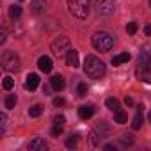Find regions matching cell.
<instances>
[{"label":"cell","mask_w":151,"mask_h":151,"mask_svg":"<svg viewBox=\"0 0 151 151\" xmlns=\"http://www.w3.org/2000/svg\"><path fill=\"white\" fill-rule=\"evenodd\" d=\"M84 69H86V73H87V77L93 78V80H100L101 77H105V73H107L105 62L100 60L96 55H87V57H86Z\"/></svg>","instance_id":"obj_1"},{"label":"cell","mask_w":151,"mask_h":151,"mask_svg":"<svg viewBox=\"0 0 151 151\" xmlns=\"http://www.w3.org/2000/svg\"><path fill=\"white\" fill-rule=\"evenodd\" d=\"M91 43H93L94 50H98V52H109L114 46V37L110 34H107V32H96L93 36Z\"/></svg>","instance_id":"obj_2"},{"label":"cell","mask_w":151,"mask_h":151,"mask_svg":"<svg viewBox=\"0 0 151 151\" xmlns=\"http://www.w3.org/2000/svg\"><path fill=\"white\" fill-rule=\"evenodd\" d=\"M89 6H91V0H69L68 7L71 11V14H75L77 18L84 20L89 14Z\"/></svg>","instance_id":"obj_3"},{"label":"cell","mask_w":151,"mask_h":151,"mask_svg":"<svg viewBox=\"0 0 151 151\" xmlns=\"http://www.w3.org/2000/svg\"><path fill=\"white\" fill-rule=\"evenodd\" d=\"M2 66H4V69H6V71L16 73V71H20L22 62H20V57H18L14 52L7 50V52H4V53H2Z\"/></svg>","instance_id":"obj_4"},{"label":"cell","mask_w":151,"mask_h":151,"mask_svg":"<svg viewBox=\"0 0 151 151\" xmlns=\"http://www.w3.org/2000/svg\"><path fill=\"white\" fill-rule=\"evenodd\" d=\"M52 52H53L55 57H62L64 53H68V52H69V37L60 36V37H57V39H53V43H52Z\"/></svg>","instance_id":"obj_5"},{"label":"cell","mask_w":151,"mask_h":151,"mask_svg":"<svg viewBox=\"0 0 151 151\" xmlns=\"http://www.w3.org/2000/svg\"><path fill=\"white\" fill-rule=\"evenodd\" d=\"M116 11L114 0H96V13L101 16H110Z\"/></svg>","instance_id":"obj_6"},{"label":"cell","mask_w":151,"mask_h":151,"mask_svg":"<svg viewBox=\"0 0 151 151\" xmlns=\"http://www.w3.org/2000/svg\"><path fill=\"white\" fill-rule=\"evenodd\" d=\"M151 66V46H146L139 53V68H149Z\"/></svg>","instance_id":"obj_7"},{"label":"cell","mask_w":151,"mask_h":151,"mask_svg":"<svg viewBox=\"0 0 151 151\" xmlns=\"http://www.w3.org/2000/svg\"><path fill=\"white\" fill-rule=\"evenodd\" d=\"M27 147H29L30 151H43V149L48 147V144H46V140H45L43 137H34V139L27 144Z\"/></svg>","instance_id":"obj_8"},{"label":"cell","mask_w":151,"mask_h":151,"mask_svg":"<svg viewBox=\"0 0 151 151\" xmlns=\"http://www.w3.org/2000/svg\"><path fill=\"white\" fill-rule=\"evenodd\" d=\"M39 75H36V73H30L29 77H27V82H25V89L27 91H36L37 87H39Z\"/></svg>","instance_id":"obj_9"},{"label":"cell","mask_w":151,"mask_h":151,"mask_svg":"<svg viewBox=\"0 0 151 151\" xmlns=\"http://www.w3.org/2000/svg\"><path fill=\"white\" fill-rule=\"evenodd\" d=\"M52 66H53V62H52V59H50L48 55L39 57V60H37V68H39L43 73H50V71H52Z\"/></svg>","instance_id":"obj_10"},{"label":"cell","mask_w":151,"mask_h":151,"mask_svg":"<svg viewBox=\"0 0 151 151\" xmlns=\"http://www.w3.org/2000/svg\"><path fill=\"white\" fill-rule=\"evenodd\" d=\"M66 64L71 66V68H78V66H80L78 52H77V50H69V52L66 53Z\"/></svg>","instance_id":"obj_11"},{"label":"cell","mask_w":151,"mask_h":151,"mask_svg":"<svg viewBox=\"0 0 151 151\" xmlns=\"http://www.w3.org/2000/svg\"><path fill=\"white\" fill-rule=\"evenodd\" d=\"M30 9H32L34 14H43L46 11V2H45V0H32Z\"/></svg>","instance_id":"obj_12"},{"label":"cell","mask_w":151,"mask_h":151,"mask_svg":"<svg viewBox=\"0 0 151 151\" xmlns=\"http://www.w3.org/2000/svg\"><path fill=\"white\" fill-rule=\"evenodd\" d=\"M50 86L55 89V91H62L64 89V77H62V75H53V77L50 78Z\"/></svg>","instance_id":"obj_13"},{"label":"cell","mask_w":151,"mask_h":151,"mask_svg":"<svg viewBox=\"0 0 151 151\" xmlns=\"http://www.w3.org/2000/svg\"><path fill=\"white\" fill-rule=\"evenodd\" d=\"M137 78L146 82V84H151V69L149 68H139L137 69Z\"/></svg>","instance_id":"obj_14"},{"label":"cell","mask_w":151,"mask_h":151,"mask_svg":"<svg viewBox=\"0 0 151 151\" xmlns=\"http://www.w3.org/2000/svg\"><path fill=\"white\" fill-rule=\"evenodd\" d=\"M93 114H94V107H93V105H82V107L78 109L80 119H89Z\"/></svg>","instance_id":"obj_15"},{"label":"cell","mask_w":151,"mask_h":151,"mask_svg":"<svg viewBox=\"0 0 151 151\" xmlns=\"http://www.w3.org/2000/svg\"><path fill=\"white\" fill-rule=\"evenodd\" d=\"M130 60V53L128 52H124V53H119V55H116L114 59H112V64L114 66H119V64H123V62H128Z\"/></svg>","instance_id":"obj_16"},{"label":"cell","mask_w":151,"mask_h":151,"mask_svg":"<svg viewBox=\"0 0 151 151\" xmlns=\"http://www.w3.org/2000/svg\"><path fill=\"white\" fill-rule=\"evenodd\" d=\"M96 132H98L101 137H105V135H109V133H110V126H109L105 121H100V123L96 124Z\"/></svg>","instance_id":"obj_17"},{"label":"cell","mask_w":151,"mask_h":151,"mask_svg":"<svg viewBox=\"0 0 151 151\" xmlns=\"http://www.w3.org/2000/svg\"><path fill=\"white\" fill-rule=\"evenodd\" d=\"M105 105H107V109H110L112 112L121 110V105H119V100H117V98H109V100L105 101Z\"/></svg>","instance_id":"obj_18"},{"label":"cell","mask_w":151,"mask_h":151,"mask_svg":"<svg viewBox=\"0 0 151 151\" xmlns=\"http://www.w3.org/2000/svg\"><path fill=\"white\" fill-rule=\"evenodd\" d=\"M101 139H103V137H101L96 130H93V132L89 133V142H91V146H100Z\"/></svg>","instance_id":"obj_19"},{"label":"cell","mask_w":151,"mask_h":151,"mask_svg":"<svg viewBox=\"0 0 151 151\" xmlns=\"http://www.w3.org/2000/svg\"><path fill=\"white\" fill-rule=\"evenodd\" d=\"M43 114V107L41 105H32L30 109H29V116L30 117H39Z\"/></svg>","instance_id":"obj_20"},{"label":"cell","mask_w":151,"mask_h":151,"mask_svg":"<svg viewBox=\"0 0 151 151\" xmlns=\"http://www.w3.org/2000/svg\"><path fill=\"white\" fill-rule=\"evenodd\" d=\"M114 121L119 123V124H124V123H126V114H124L123 110H116V112H114Z\"/></svg>","instance_id":"obj_21"},{"label":"cell","mask_w":151,"mask_h":151,"mask_svg":"<svg viewBox=\"0 0 151 151\" xmlns=\"http://www.w3.org/2000/svg\"><path fill=\"white\" fill-rule=\"evenodd\" d=\"M142 121H144V117H142V114L139 112V114L132 119V128H133V130H139V128L142 126Z\"/></svg>","instance_id":"obj_22"},{"label":"cell","mask_w":151,"mask_h":151,"mask_svg":"<svg viewBox=\"0 0 151 151\" xmlns=\"http://www.w3.org/2000/svg\"><path fill=\"white\" fill-rule=\"evenodd\" d=\"M14 105H16V96L14 94H7V98H6V109H14Z\"/></svg>","instance_id":"obj_23"},{"label":"cell","mask_w":151,"mask_h":151,"mask_svg":"<svg viewBox=\"0 0 151 151\" xmlns=\"http://www.w3.org/2000/svg\"><path fill=\"white\" fill-rule=\"evenodd\" d=\"M20 14H22V7L20 6H11L9 7V16L11 18H18Z\"/></svg>","instance_id":"obj_24"},{"label":"cell","mask_w":151,"mask_h":151,"mask_svg":"<svg viewBox=\"0 0 151 151\" xmlns=\"http://www.w3.org/2000/svg\"><path fill=\"white\" fill-rule=\"evenodd\" d=\"M119 140H121L124 146H132V144H133V135H130V133H123Z\"/></svg>","instance_id":"obj_25"},{"label":"cell","mask_w":151,"mask_h":151,"mask_svg":"<svg viewBox=\"0 0 151 151\" xmlns=\"http://www.w3.org/2000/svg\"><path fill=\"white\" fill-rule=\"evenodd\" d=\"M2 86H4V89H6V91H9V89H13L14 80H13L11 77H6V78H4V82H2Z\"/></svg>","instance_id":"obj_26"},{"label":"cell","mask_w":151,"mask_h":151,"mask_svg":"<svg viewBox=\"0 0 151 151\" xmlns=\"http://www.w3.org/2000/svg\"><path fill=\"white\" fill-rule=\"evenodd\" d=\"M77 93H78V96L82 98V96H86V93H87V86L84 84V82H80L78 84V87H77Z\"/></svg>","instance_id":"obj_27"},{"label":"cell","mask_w":151,"mask_h":151,"mask_svg":"<svg viewBox=\"0 0 151 151\" xmlns=\"http://www.w3.org/2000/svg\"><path fill=\"white\" fill-rule=\"evenodd\" d=\"M66 147H77V135H71L66 140Z\"/></svg>","instance_id":"obj_28"},{"label":"cell","mask_w":151,"mask_h":151,"mask_svg":"<svg viewBox=\"0 0 151 151\" xmlns=\"http://www.w3.org/2000/svg\"><path fill=\"white\" fill-rule=\"evenodd\" d=\"M126 32L128 34H135L137 32V23H128L126 25Z\"/></svg>","instance_id":"obj_29"},{"label":"cell","mask_w":151,"mask_h":151,"mask_svg":"<svg viewBox=\"0 0 151 151\" xmlns=\"http://www.w3.org/2000/svg\"><path fill=\"white\" fill-rule=\"evenodd\" d=\"M50 133H52L53 137H57V135H60V133H62V126H59V124H55V126L52 128V132H50Z\"/></svg>","instance_id":"obj_30"},{"label":"cell","mask_w":151,"mask_h":151,"mask_svg":"<svg viewBox=\"0 0 151 151\" xmlns=\"http://www.w3.org/2000/svg\"><path fill=\"white\" fill-rule=\"evenodd\" d=\"M64 103H66V100H64V98H60V96L53 98V105H55V107H62Z\"/></svg>","instance_id":"obj_31"},{"label":"cell","mask_w":151,"mask_h":151,"mask_svg":"<svg viewBox=\"0 0 151 151\" xmlns=\"http://www.w3.org/2000/svg\"><path fill=\"white\" fill-rule=\"evenodd\" d=\"M64 121H66V119H64V116H55V117H53V123H55V124H59V126H62V124H64Z\"/></svg>","instance_id":"obj_32"},{"label":"cell","mask_w":151,"mask_h":151,"mask_svg":"<svg viewBox=\"0 0 151 151\" xmlns=\"http://www.w3.org/2000/svg\"><path fill=\"white\" fill-rule=\"evenodd\" d=\"M144 34H146V36H151V23H147V25L144 27Z\"/></svg>","instance_id":"obj_33"},{"label":"cell","mask_w":151,"mask_h":151,"mask_svg":"<svg viewBox=\"0 0 151 151\" xmlns=\"http://www.w3.org/2000/svg\"><path fill=\"white\" fill-rule=\"evenodd\" d=\"M0 119H2V128H4V126H6V121H7V116L2 114V116H0Z\"/></svg>","instance_id":"obj_34"},{"label":"cell","mask_w":151,"mask_h":151,"mask_svg":"<svg viewBox=\"0 0 151 151\" xmlns=\"http://www.w3.org/2000/svg\"><path fill=\"white\" fill-rule=\"evenodd\" d=\"M124 103H126V105H133V100H132L130 96H126V98H124Z\"/></svg>","instance_id":"obj_35"},{"label":"cell","mask_w":151,"mask_h":151,"mask_svg":"<svg viewBox=\"0 0 151 151\" xmlns=\"http://www.w3.org/2000/svg\"><path fill=\"white\" fill-rule=\"evenodd\" d=\"M105 151H116V147H114L112 144H107V146H105Z\"/></svg>","instance_id":"obj_36"},{"label":"cell","mask_w":151,"mask_h":151,"mask_svg":"<svg viewBox=\"0 0 151 151\" xmlns=\"http://www.w3.org/2000/svg\"><path fill=\"white\" fill-rule=\"evenodd\" d=\"M0 43H6V30H2V36H0Z\"/></svg>","instance_id":"obj_37"},{"label":"cell","mask_w":151,"mask_h":151,"mask_svg":"<svg viewBox=\"0 0 151 151\" xmlns=\"http://www.w3.org/2000/svg\"><path fill=\"white\" fill-rule=\"evenodd\" d=\"M147 117H149V121H151V112H149V116H147Z\"/></svg>","instance_id":"obj_38"},{"label":"cell","mask_w":151,"mask_h":151,"mask_svg":"<svg viewBox=\"0 0 151 151\" xmlns=\"http://www.w3.org/2000/svg\"><path fill=\"white\" fill-rule=\"evenodd\" d=\"M149 7H151V0H149Z\"/></svg>","instance_id":"obj_39"}]
</instances>
